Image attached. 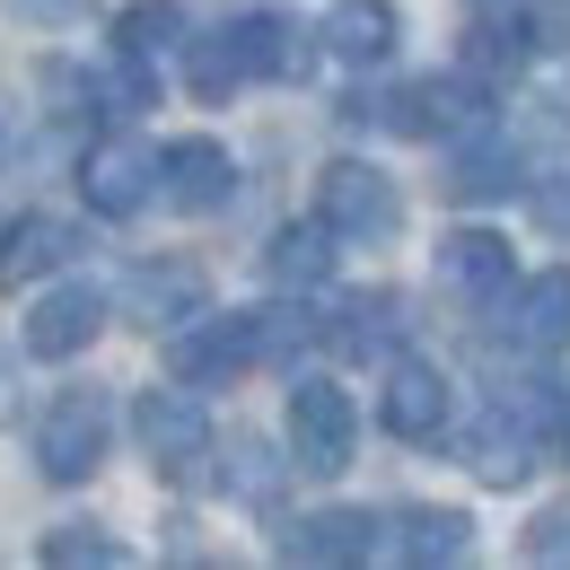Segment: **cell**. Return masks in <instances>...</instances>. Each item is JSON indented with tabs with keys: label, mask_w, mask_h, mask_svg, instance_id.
<instances>
[{
	"label": "cell",
	"mask_w": 570,
	"mask_h": 570,
	"mask_svg": "<svg viewBox=\"0 0 570 570\" xmlns=\"http://www.w3.org/2000/svg\"><path fill=\"white\" fill-rule=\"evenodd\" d=\"M307 27H289L273 9H255V18H228L219 36H194V53H185V79H194V97H228L237 79H282L307 62V45H298Z\"/></svg>",
	"instance_id": "cell-1"
},
{
	"label": "cell",
	"mask_w": 570,
	"mask_h": 570,
	"mask_svg": "<svg viewBox=\"0 0 570 570\" xmlns=\"http://www.w3.org/2000/svg\"><path fill=\"white\" fill-rule=\"evenodd\" d=\"M316 219H325L343 246H377V237H395L404 203H395V185H386L377 167H360V158H334V167L316 176Z\"/></svg>",
	"instance_id": "cell-2"
},
{
	"label": "cell",
	"mask_w": 570,
	"mask_h": 570,
	"mask_svg": "<svg viewBox=\"0 0 570 570\" xmlns=\"http://www.w3.org/2000/svg\"><path fill=\"white\" fill-rule=\"evenodd\" d=\"M106 395H88V386H71V395H53L45 404V422H36V465H45V483H88L97 465H106Z\"/></svg>",
	"instance_id": "cell-3"
},
{
	"label": "cell",
	"mask_w": 570,
	"mask_h": 570,
	"mask_svg": "<svg viewBox=\"0 0 570 570\" xmlns=\"http://www.w3.org/2000/svg\"><path fill=\"white\" fill-rule=\"evenodd\" d=\"M289 448L307 474H343L352 465V395L325 377H298L289 386Z\"/></svg>",
	"instance_id": "cell-4"
},
{
	"label": "cell",
	"mask_w": 570,
	"mask_h": 570,
	"mask_svg": "<svg viewBox=\"0 0 570 570\" xmlns=\"http://www.w3.org/2000/svg\"><path fill=\"white\" fill-rule=\"evenodd\" d=\"M255 360H264V316H185V334H176V377L185 386H219Z\"/></svg>",
	"instance_id": "cell-5"
},
{
	"label": "cell",
	"mask_w": 570,
	"mask_h": 570,
	"mask_svg": "<svg viewBox=\"0 0 570 570\" xmlns=\"http://www.w3.org/2000/svg\"><path fill=\"white\" fill-rule=\"evenodd\" d=\"M132 430H141L149 465H167V474H185L194 456H212V413L185 386H149L141 404H132Z\"/></svg>",
	"instance_id": "cell-6"
},
{
	"label": "cell",
	"mask_w": 570,
	"mask_h": 570,
	"mask_svg": "<svg viewBox=\"0 0 570 570\" xmlns=\"http://www.w3.org/2000/svg\"><path fill=\"white\" fill-rule=\"evenodd\" d=\"M352 124H386V132H448V124H474V79H413L395 97H352Z\"/></svg>",
	"instance_id": "cell-7"
},
{
	"label": "cell",
	"mask_w": 570,
	"mask_h": 570,
	"mask_svg": "<svg viewBox=\"0 0 570 570\" xmlns=\"http://www.w3.org/2000/svg\"><path fill=\"white\" fill-rule=\"evenodd\" d=\"M79 194H88V212L132 219L149 194H158V149L149 141H97L79 158Z\"/></svg>",
	"instance_id": "cell-8"
},
{
	"label": "cell",
	"mask_w": 570,
	"mask_h": 570,
	"mask_svg": "<svg viewBox=\"0 0 570 570\" xmlns=\"http://www.w3.org/2000/svg\"><path fill=\"white\" fill-rule=\"evenodd\" d=\"M71 255H79V228H71V219H53V212H18L9 228H0V289L45 282V273H62Z\"/></svg>",
	"instance_id": "cell-9"
},
{
	"label": "cell",
	"mask_w": 570,
	"mask_h": 570,
	"mask_svg": "<svg viewBox=\"0 0 570 570\" xmlns=\"http://www.w3.org/2000/svg\"><path fill=\"white\" fill-rule=\"evenodd\" d=\"M106 334V289H45L36 298V316H27V352L36 360H71V352H88Z\"/></svg>",
	"instance_id": "cell-10"
},
{
	"label": "cell",
	"mask_w": 570,
	"mask_h": 570,
	"mask_svg": "<svg viewBox=\"0 0 570 570\" xmlns=\"http://www.w3.org/2000/svg\"><path fill=\"white\" fill-rule=\"evenodd\" d=\"M228 185H237V167H228V149H219V141L158 149V194H167L176 212H219V203H228Z\"/></svg>",
	"instance_id": "cell-11"
},
{
	"label": "cell",
	"mask_w": 570,
	"mask_h": 570,
	"mask_svg": "<svg viewBox=\"0 0 570 570\" xmlns=\"http://www.w3.org/2000/svg\"><path fill=\"white\" fill-rule=\"evenodd\" d=\"M439 282L456 289V298H500V289L518 282L509 237H492V228H448L439 237Z\"/></svg>",
	"instance_id": "cell-12"
},
{
	"label": "cell",
	"mask_w": 570,
	"mask_h": 570,
	"mask_svg": "<svg viewBox=\"0 0 570 570\" xmlns=\"http://www.w3.org/2000/svg\"><path fill=\"white\" fill-rule=\"evenodd\" d=\"M377 422L395 430V439H439V422H448V386H439V368H430V360H386Z\"/></svg>",
	"instance_id": "cell-13"
},
{
	"label": "cell",
	"mask_w": 570,
	"mask_h": 570,
	"mask_svg": "<svg viewBox=\"0 0 570 570\" xmlns=\"http://www.w3.org/2000/svg\"><path fill=\"white\" fill-rule=\"evenodd\" d=\"M273 544H282V562H360V553L377 544V518H360V509H316V518H289Z\"/></svg>",
	"instance_id": "cell-14"
},
{
	"label": "cell",
	"mask_w": 570,
	"mask_h": 570,
	"mask_svg": "<svg viewBox=\"0 0 570 570\" xmlns=\"http://www.w3.org/2000/svg\"><path fill=\"white\" fill-rule=\"evenodd\" d=\"M509 343L518 352H570V273H535L509 298Z\"/></svg>",
	"instance_id": "cell-15"
},
{
	"label": "cell",
	"mask_w": 570,
	"mask_h": 570,
	"mask_svg": "<svg viewBox=\"0 0 570 570\" xmlns=\"http://www.w3.org/2000/svg\"><path fill=\"white\" fill-rule=\"evenodd\" d=\"M395 36H404L395 0H334V9H325V45H334L343 62H386Z\"/></svg>",
	"instance_id": "cell-16"
},
{
	"label": "cell",
	"mask_w": 570,
	"mask_h": 570,
	"mask_svg": "<svg viewBox=\"0 0 570 570\" xmlns=\"http://www.w3.org/2000/svg\"><path fill=\"white\" fill-rule=\"evenodd\" d=\"M448 194H456V203H500V194H518V149L500 141V132H465V149L448 158Z\"/></svg>",
	"instance_id": "cell-17"
},
{
	"label": "cell",
	"mask_w": 570,
	"mask_h": 570,
	"mask_svg": "<svg viewBox=\"0 0 570 570\" xmlns=\"http://www.w3.org/2000/svg\"><path fill=\"white\" fill-rule=\"evenodd\" d=\"M132 316H141V325L203 316V273H194V264H141V273H132Z\"/></svg>",
	"instance_id": "cell-18"
},
{
	"label": "cell",
	"mask_w": 570,
	"mask_h": 570,
	"mask_svg": "<svg viewBox=\"0 0 570 570\" xmlns=\"http://www.w3.org/2000/svg\"><path fill=\"white\" fill-rule=\"evenodd\" d=\"M264 273H273V289H325V273H334V228H325V219L282 228L273 255H264Z\"/></svg>",
	"instance_id": "cell-19"
},
{
	"label": "cell",
	"mask_w": 570,
	"mask_h": 570,
	"mask_svg": "<svg viewBox=\"0 0 570 570\" xmlns=\"http://www.w3.org/2000/svg\"><path fill=\"white\" fill-rule=\"evenodd\" d=\"M395 544H404V562L448 570V562H465V553H474V518H465V509H413Z\"/></svg>",
	"instance_id": "cell-20"
},
{
	"label": "cell",
	"mask_w": 570,
	"mask_h": 570,
	"mask_svg": "<svg viewBox=\"0 0 570 570\" xmlns=\"http://www.w3.org/2000/svg\"><path fill=\"white\" fill-rule=\"evenodd\" d=\"M465 456H474V474H483V483H500V492H509V483H527L535 439L518 430V413H500V422H483L474 439H465Z\"/></svg>",
	"instance_id": "cell-21"
},
{
	"label": "cell",
	"mask_w": 570,
	"mask_h": 570,
	"mask_svg": "<svg viewBox=\"0 0 570 570\" xmlns=\"http://www.w3.org/2000/svg\"><path fill=\"white\" fill-rule=\"evenodd\" d=\"M115 45H124V53H167V45H185V9H176V0H132V9H124V18H115Z\"/></svg>",
	"instance_id": "cell-22"
},
{
	"label": "cell",
	"mask_w": 570,
	"mask_h": 570,
	"mask_svg": "<svg viewBox=\"0 0 570 570\" xmlns=\"http://www.w3.org/2000/svg\"><path fill=\"white\" fill-rule=\"evenodd\" d=\"M334 343H343L352 360H377L386 343H395V298H386V289H360L352 307H343V334H334Z\"/></svg>",
	"instance_id": "cell-23"
},
{
	"label": "cell",
	"mask_w": 570,
	"mask_h": 570,
	"mask_svg": "<svg viewBox=\"0 0 570 570\" xmlns=\"http://www.w3.org/2000/svg\"><path fill=\"white\" fill-rule=\"evenodd\" d=\"M45 562H53V570H79V562H124V544H115V535H97V527H53V535H45Z\"/></svg>",
	"instance_id": "cell-24"
},
{
	"label": "cell",
	"mask_w": 570,
	"mask_h": 570,
	"mask_svg": "<svg viewBox=\"0 0 570 570\" xmlns=\"http://www.w3.org/2000/svg\"><path fill=\"white\" fill-rule=\"evenodd\" d=\"M97 97H106L115 115H132V106H149V71H141V53H124V45H115V62L97 71Z\"/></svg>",
	"instance_id": "cell-25"
},
{
	"label": "cell",
	"mask_w": 570,
	"mask_h": 570,
	"mask_svg": "<svg viewBox=\"0 0 570 570\" xmlns=\"http://www.w3.org/2000/svg\"><path fill=\"white\" fill-rule=\"evenodd\" d=\"M273 483H282V465L246 439V448H237V465H228V492H237V500H273Z\"/></svg>",
	"instance_id": "cell-26"
},
{
	"label": "cell",
	"mask_w": 570,
	"mask_h": 570,
	"mask_svg": "<svg viewBox=\"0 0 570 570\" xmlns=\"http://www.w3.org/2000/svg\"><path fill=\"white\" fill-rule=\"evenodd\" d=\"M527 553H535V562H570V509H553V518H535V535H527Z\"/></svg>",
	"instance_id": "cell-27"
},
{
	"label": "cell",
	"mask_w": 570,
	"mask_h": 570,
	"mask_svg": "<svg viewBox=\"0 0 570 570\" xmlns=\"http://www.w3.org/2000/svg\"><path fill=\"white\" fill-rule=\"evenodd\" d=\"M9 9H18V18H45V27H62V18H79L88 0H9Z\"/></svg>",
	"instance_id": "cell-28"
},
{
	"label": "cell",
	"mask_w": 570,
	"mask_h": 570,
	"mask_svg": "<svg viewBox=\"0 0 570 570\" xmlns=\"http://www.w3.org/2000/svg\"><path fill=\"white\" fill-rule=\"evenodd\" d=\"M483 9H500V0H483Z\"/></svg>",
	"instance_id": "cell-29"
}]
</instances>
